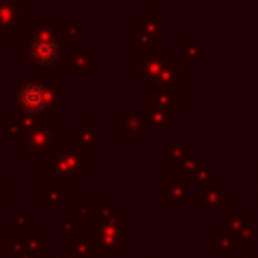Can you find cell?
Wrapping results in <instances>:
<instances>
[{"mask_svg":"<svg viewBox=\"0 0 258 258\" xmlns=\"http://www.w3.org/2000/svg\"><path fill=\"white\" fill-rule=\"evenodd\" d=\"M71 97L73 93L54 79L52 71H44L42 81H20L16 85V109L22 117L56 121L62 117V101Z\"/></svg>","mask_w":258,"mask_h":258,"instance_id":"6da1fadb","label":"cell"},{"mask_svg":"<svg viewBox=\"0 0 258 258\" xmlns=\"http://www.w3.org/2000/svg\"><path fill=\"white\" fill-rule=\"evenodd\" d=\"M89 238L99 256H125L127 254V214L119 210L111 218H91Z\"/></svg>","mask_w":258,"mask_h":258,"instance_id":"7a4b0ae2","label":"cell"},{"mask_svg":"<svg viewBox=\"0 0 258 258\" xmlns=\"http://www.w3.org/2000/svg\"><path fill=\"white\" fill-rule=\"evenodd\" d=\"M91 171V155L75 149L73 145H62L60 149L48 153L42 163V179L64 183H79L85 173Z\"/></svg>","mask_w":258,"mask_h":258,"instance_id":"3957f363","label":"cell"},{"mask_svg":"<svg viewBox=\"0 0 258 258\" xmlns=\"http://www.w3.org/2000/svg\"><path fill=\"white\" fill-rule=\"evenodd\" d=\"M24 36H26L24 56L34 69L50 71L56 62L60 64V58L64 54V46L60 42V36L46 32V30H38L32 24L24 26Z\"/></svg>","mask_w":258,"mask_h":258,"instance_id":"277c9868","label":"cell"},{"mask_svg":"<svg viewBox=\"0 0 258 258\" xmlns=\"http://www.w3.org/2000/svg\"><path fill=\"white\" fill-rule=\"evenodd\" d=\"M62 147V129L54 125V121H42L26 133L22 149L26 155H42L56 151Z\"/></svg>","mask_w":258,"mask_h":258,"instance_id":"5b68a950","label":"cell"},{"mask_svg":"<svg viewBox=\"0 0 258 258\" xmlns=\"http://www.w3.org/2000/svg\"><path fill=\"white\" fill-rule=\"evenodd\" d=\"M135 42L143 52L163 50V20L153 8H145L143 14L135 18Z\"/></svg>","mask_w":258,"mask_h":258,"instance_id":"8992f818","label":"cell"},{"mask_svg":"<svg viewBox=\"0 0 258 258\" xmlns=\"http://www.w3.org/2000/svg\"><path fill=\"white\" fill-rule=\"evenodd\" d=\"M135 62H137L135 81H139L145 89L173 62V56L165 50H161V52H143V50H139L135 54Z\"/></svg>","mask_w":258,"mask_h":258,"instance_id":"52a82bcc","label":"cell"},{"mask_svg":"<svg viewBox=\"0 0 258 258\" xmlns=\"http://www.w3.org/2000/svg\"><path fill=\"white\" fill-rule=\"evenodd\" d=\"M62 73H97L99 71V54L93 52L87 44H77L75 48L64 50L60 58Z\"/></svg>","mask_w":258,"mask_h":258,"instance_id":"ba28073f","label":"cell"},{"mask_svg":"<svg viewBox=\"0 0 258 258\" xmlns=\"http://www.w3.org/2000/svg\"><path fill=\"white\" fill-rule=\"evenodd\" d=\"M26 26V0H0V36H14Z\"/></svg>","mask_w":258,"mask_h":258,"instance_id":"9c48e42d","label":"cell"},{"mask_svg":"<svg viewBox=\"0 0 258 258\" xmlns=\"http://www.w3.org/2000/svg\"><path fill=\"white\" fill-rule=\"evenodd\" d=\"M71 145L87 155H97L99 153V129L91 125L87 117H81L79 125L71 129Z\"/></svg>","mask_w":258,"mask_h":258,"instance_id":"30bf717a","label":"cell"},{"mask_svg":"<svg viewBox=\"0 0 258 258\" xmlns=\"http://www.w3.org/2000/svg\"><path fill=\"white\" fill-rule=\"evenodd\" d=\"M143 119H145V127L153 129L155 137H161L165 129H169L173 125V111L165 109L161 105H157L151 97L143 101Z\"/></svg>","mask_w":258,"mask_h":258,"instance_id":"8fae6325","label":"cell"},{"mask_svg":"<svg viewBox=\"0 0 258 258\" xmlns=\"http://www.w3.org/2000/svg\"><path fill=\"white\" fill-rule=\"evenodd\" d=\"M147 131L143 109L129 111V109H117L115 113V133L119 137H143Z\"/></svg>","mask_w":258,"mask_h":258,"instance_id":"7c38bea8","label":"cell"},{"mask_svg":"<svg viewBox=\"0 0 258 258\" xmlns=\"http://www.w3.org/2000/svg\"><path fill=\"white\" fill-rule=\"evenodd\" d=\"M71 198H73V194L69 189H64L60 183L42 179V208L46 212H58L64 206V202H69Z\"/></svg>","mask_w":258,"mask_h":258,"instance_id":"4fadbf2b","label":"cell"},{"mask_svg":"<svg viewBox=\"0 0 258 258\" xmlns=\"http://www.w3.org/2000/svg\"><path fill=\"white\" fill-rule=\"evenodd\" d=\"M161 196H163L165 202H169L171 210L177 212L183 206V202H187L191 198V183L189 181H177V179L163 181Z\"/></svg>","mask_w":258,"mask_h":258,"instance_id":"5bb4252c","label":"cell"},{"mask_svg":"<svg viewBox=\"0 0 258 258\" xmlns=\"http://www.w3.org/2000/svg\"><path fill=\"white\" fill-rule=\"evenodd\" d=\"M181 87V62H171L149 87H145V91H153L159 93V91H179Z\"/></svg>","mask_w":258,"mask_h":258,"instance_id":"9a60e30c","label":"cell"},{"mask_svg":"<svg viewBox=\"0 0 258 258\" xmlns=\"http://www.w3.org/2000/svg\"><path fill=\"white\" fill-rule=\"evenodd\" d=\"M246 222H248V216L244 210H228L226 216L218 220V234L236 238Z\"/></svg>","mask_w":258,"mask_h":258,"instance_id":"2e32d148","label":"cell"},{"mask_svg":"<svg viewBox=\"0 0 258 258\" xmlns=\"http://www.w3.org/2000/svg\"><path fill=\"white\" fill-rule=\"evenodd\" d=\"M60 254L62 256H75V258H91V256H95V246H93L91 238L79 234V236L71 238V242L60 248Z\"/></svg>","mask_w":258,"mask_h":258,"instance_id":"e0dca14e","label":"cell"},{"mask_svg":"<svg viewBox=\"0 0 258 258\" xmlns=\"http://www.w3.org/2000/svg\"><path fill=\"white\" fill-rule=\"evenodd\" d=\"M198 208L202 212H222V210L228 212V194L222 191V189L206 191V194H202V198L198 202Z\"/></svg>","mask_w":258,"mask_h":258,"instance_id":"ac0fdd59","label":"cell"},{"mask_svg":"<svg viewBox=\"0 0 258 258\" xmlns=\"http://www.w3.org/2000/svg\"><path fill=\"white\" fill-rule=\"evenodd\" d=\"M179 44H181V64L196 62L202 56V40L198 34H181Z\"/></svg>","mask_w":258,"mask_h":258,"instance_id":"d6986e66","label":"cell"},{"mask_svg":"<svg viewBox=\"0 0 258 258\" xmlns=\"http://www.w3.org/2000/svg\"><path fill=\"white\" fill-rule=\"evenodd\" d=\"M191 181L198 185L200 194H206V191H212V189H220V187H218V185H220V175H218L216 171H212V169H210L208 165H204V163H202V167L194 173Z\"/></svg>","mask_w":258,"mask_h":258,"instance_id":"ffe728a7","label":"cell"},{"mask_svg":"<svg viewBox=\"0 0 258 258\" xmlns=\"http://www.w3.org/2000/svg\"><path fill=\"white\" fill-rule=\"evenodd\" d=\"M208 246L216 248L220 256H238L240 248L236 244V240L232 236H224V234H216L212 238H208Z\"/></svg>","mask_w":258,"mask_h":258,"instance_id":"44dd1931","label":"cell"},{"mask_svg":"<svg viewBox=\"0 0 258 258\" xmlns=\"http://www.w3.org/2000/svg\"><path fill=\"white\" fill-rule=\"evenodd\" d=\"M60 42H62L64 50L75 48L77 44H81V18L79 16L71 18V22L64 24L62 34H60Z\"/></svg>","mask_w":258,"mask_h":258,"instance_id":"7402d4cb","label":"cell"},{"mask_svg":"<svg viewBox=\"0 0 258 258\" xmlns=\"http://www.w3.org/2000/svg\"><path fill=\"white\" fill-rule=\"evenodd\" d=\"M191 155V149L187 145H163L161 149V161L165 165H175Z\"/></svg>","mask_w":258,"mask_h":258,"instance_id":"603a6c76","label":"cell"},{"mask_svg":"<svg viewBox=\"0 0 258 258\" xmlns=\"http://www.w3.org/2000/svg\"><path fill=\"white\" fill-rule=\"evenodd\" d=\"M30 24L38 30H46V32H52L56 36H60L62 28H64V20L60 16H34V20Z\"/></svg>","mask_w":258,"mask_h":258,"instance_id":"cb8c5ba5","label":"cell"},{"mask_svg":"<svg viewBox=\"0 0 258 258\" xmlns=\"http://www.w3.org/2000/svg\"><path fill=\"white\" fill-rule=\"evenodd\" d=\"M254 230H256V222L252 218H248V222L244 224V228L240 230V234L234 238L238 248L244 250V252H254Z\"/></svg>","mask_w":258,"mask_h":258,"instance_id":"d4e9b609","label":"cell"},{"mask_svg":"<svg viewBox=\"0 0 258 258\" xmlns=\"http://www.w3.org/2000/svg\"><path fill=\"white\" fill-rule=\"evenodd\" d=\"M151 99L157 105H161L165 109H171V111H175V109L181 107V95H179V91H159Z\"/></svg>","mask_w":258,"mask_h":258,"instance_id":"484cf974","label":"cell"},{"mask_svg":"<svg viewBox=\"0 0 258 258\" xmlns=\"http://www.w3.org/2000/svg\"><path fill=\"white\" fill-rule=\"evenodd\" d=\"M60 234L62 236H69V238H75V236H79L81 234V220H77L75 216H69V218H64L62 222H60Z\"/></svg>","mask_w":258,"mask_h":258,"instance_id":"4316f807","label":"cell"},{"mask_svg":"<svg viewBox=\"0 0 258 258\" xmlns=\"http://www.w3.org/2000/svg\"><path fill=\"white\" fill-rule=\"evenodd\" d=\"M175 167H177L179 171H183L187 177H194V173H196V171L202 167V161H200V159H198V157L191 153V155H189V157H185L183 161L175 163Z\"/></svg>","mask_w":258,"mask_h":258,"instance_id":"83f0119b","label":"cell"},{"mask_svg":"<svg viewBox=\"0 0 258 258\" xmlns=\"http://www.w3.org/2000/svg\"><path fill=\"white\" fill-rule=\"evenodd\" d=\"M6 248H8V254L14 256V258H18V256H22V254L26 252V244H24V240L18 238V236L6 238Z\"/></svg>","mask_w":258,"mask_h":258,"instance_id":"f1b7e54d","label":"cell"},{"mask_svg":"<svg viewBox=\"0 0 258 258\" xmlns=\"http://www.w3.org/2000/svg\"><path fill=\"white\" fill-rule=\"evenodd\" d=\"M121 208L117 206L115 200H101L97 204V212H99V218H111L113 214H117Z\"/></svg>","mask_w":258,"mask_h":258,"instance_id":"f546056e","label":"cell"},{"mask_svg":"<svg viewBox=\"0 0 258 258\" xmlns=\"http://www.w3.org/2000/svg\"><path fill=\"white\" fill-rule=\"evenodd\" d=\"M24 244H26V252L32 254V256H40L42 250H44V240L40 236H30V238H24Z\"/></svg>","mask_w":258,"mask_h":258,"instance_id":"4dcf8cb0","label":"cell"},{"mask_svg":"<svg viewBox=\"0 0 258 258\" xmlns=\"http://www.w3.org/2000/svg\"><path fill=\"white\" fill-rule=\"evenodd\" d=\"M28 220H30V218H28L24 212H18V214H14L12 218H8V220H6V228H10V230H18V228H24Z\"/></svg>","mask_w":258,"mask_h":258,"instance_id":"1f68e13d","label":"cell"},{"mask_svg":"<svg viewBox=\"0 0 258 258\" xmlns=\"http://www.w3.org/2000/svg\"><path fill=\"white\" fill-rule=\"evenodd\" d=\"M89 214H91V204H89V200H81L79 208L71 212V216H75V218L81 220V222H83V220H89Z\"/></svg>","mask_w":258,"mask_h":258,"instance_id":"d6a6232c","label":"cell"},{"mask_svg":"<svg viewBox=\"0 0 258 258\" xmlns=\"http://www.w3.org/2000/svg\"><path fill=\"white\" fill-rule=\"evenodd\" d=\"M22 230H24V238H30V236H34V220L30 218Z\"/></svg>","mask_w":258,"mask_h":258,"instance_id":"836d02e7","label":"cell"},{"mask_svg":"<svg viewBox=\"0 0 258 258\" xmlns=\"http://www.w3.org/2000/svg\"><path fill=\"white\" fill-rule=\"evenodd\" d=\"M6 198H8V183L0 181V202H4Z\"/></svg>","mask_w":258,"mask_h":258,"instance_id":"e575fe53","label":"cell"},{"mask_svg":"<svg viewBox=\"0 0 258 258\" xmlns=\"http://www.w3.org/2000/svg\"><path fill=\"white\" fill-rule=\"evenodd\" d=\"M236 258H258V254L256 252H240Z\"/></svg>","mask_w":258,"mask_h":258,"instance_id":"d590c367","label":"cell"},{"mask_svg":"<svg viewBox=\"0 0 258 258\" xmlns=\"http://www.w3.org/2000/svg\"><path fill=\"white\" fill-rule=\"evenodd\" d=\"M254 200L258 202V171L254 173Z\"/></svg>","mask_w":258,"mask_h":258,"instance_id":"8d00e7d4","label":"cell"},{"mask_svg":"<svg viewBox=\"0 0 258 258\" xmlns=\"http://www.w3.org/2000/svg\"><path fill=\"white\" fill-rule=\"evenodd\" d=\"M42 258H75V256H62V254H60V256H54V254H44Z\"/></svg>","mask_w":258,"mask_h":258,"instance_id":"74e56055","label":"cell"},{"mask_svg":"<svg viewBox=\"0 0 258 258\" xmlns=\"http://www.w3.org/2000/svg\"><path fill=\"white\" fill-rule=\"evenodd\" d=\"M18 258H36V256H32V254H28V252H24L22 256H18Z\"/></svg>","mask_w":258,"mask_h":258,"instance_id":"f35d334b","label":"cell"},{"mask_svg":"<svg viewBox=\"0 0 258 258\" xmlns=\"http://www.w3.org/2000/svg\"><path fill=\"white\" fill-rule=\"evenodd\" d=\"M145 258H153V256H149V254H147V256H145Z\"/></svg>","mask_w":258,"mask_h":258,"instance_id":"ab89813d","label":"cell"}]
</instances>
